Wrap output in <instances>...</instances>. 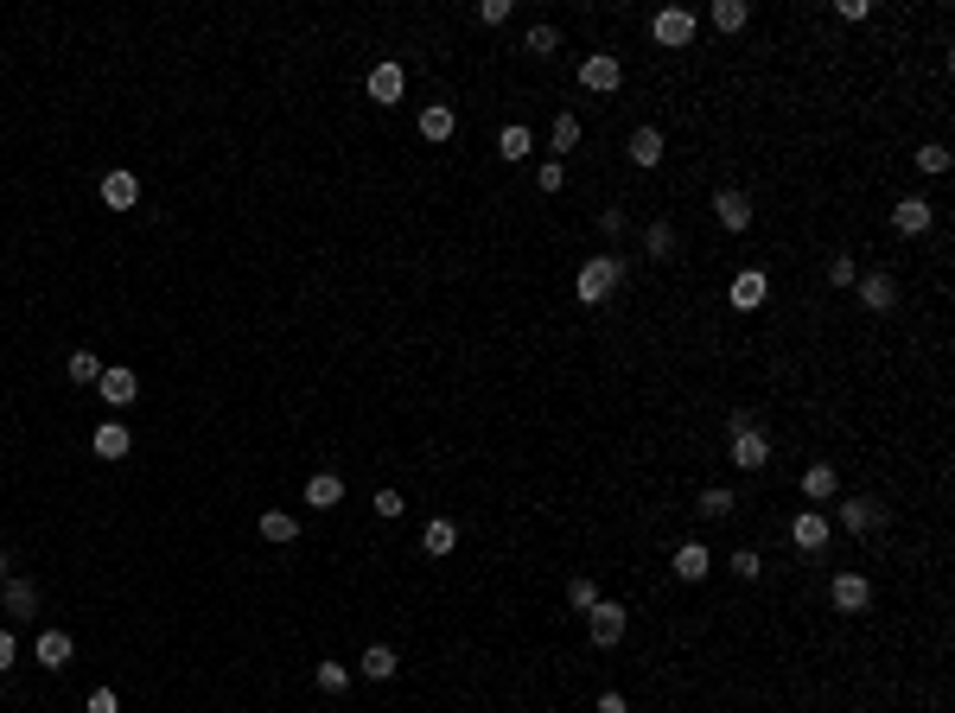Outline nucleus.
I'll return each instance as SVG.
<instances>
[{
  "mask_svg": "<svg viewBox=\"0 0 955 713\" xmlns=\"http://www.w3.org/2000/svg\"><path fill=\"white\" fill-rule=\"evenodd\" d=\"M580 83H586V90H599V96H612L624 83V64L612 58V51H593V58H580Z\"/></svg>",
  "mask_w": 955,
  "mask_h": 713,
  "instance_id": "nucleus-4",
  "label": "nucleus"
},
{
  "mask_svg": "<svg viewBox=\"0 0 955 713\" xmlns=\"http://www.w3.org/2000/svg\"><path fill=\"white\" fill-rule=\"evenodd\" d=\"M752 13H745V0H714V32H739Z\"/></svg>",
  "mask_w": 955,
  "mask_h": 713,
  "instance_id": "nucleus-28",
  "label": "nucleus"
},
{
  "mask_svg": "<svg viewBox=\"0 0 955 713\" xmlns=\"http://www.w3.org/2000/svg\"><path fill=\"white\" fill-rule=\"evenodd\" d=\"M554 45H561V32H554V26H535V32H529V51H535V58H548Z\"/></svg>",
  "mask_w": 955,
  "mask_h": 713,
  "instance_id": "nucleus-38",
  "label": "nucleus"
},
{
  "mask_svg": "<svg viewBox=\"0 0 955 713\" xmlns=\"http://www.w3.org/2000/svg\"><path fill=\"white\" fill-rule=\"evenodd\" d=\"M624 153H631V166H644V172H650V166H663V128H637Z\"/></svg>",
  "mask_w": 955,
  "mask_h": 713,
  "instance_id": "nucleus-14",
  "label": "nucleus"
},
{
  "mask_svg": "<svg viewBox=\"0 0 955 713\" xmlns=\"http://www.w3.org/2000/svg\"><path fill=\"white\" fill-rule=\"evenodd\" d=\"M733 573H739V580H758V573H764V554H758V548H739V554H733Z\"/></svg>",
  "mask_w": 955,
  "mask_h": 713,
  "instance_id": "nucleus-34",
  "label": "nucleus"
},
{
  "mask_svg": "<svg viewBox=\"0 0 955 713\" xmlns=\"http://www.w3.org/2000/svg\"><path fill=\"white\" fill-rule=\"evenodd\" d=\"M453 128H459V115L446 109V102H427V109H421V134H427V141H453Z\"/></svg>",
  "mask_w": 955,
  "mask_h": 713,
  "instance_id": "nucleus-19",
  "label": "nucleus"
},
{
  "mask_svg": "<svg viewBox=\"0 0 955 713\" xmlns=\"http://www.w3.org/2000/svg\"><path fill=\"white\" fill-rule=\"evenodd\" d=\"M841 529H847V535H866V529H879V503H866V497L841 503Z\"/></svg>",
  "mask_w": 955,
  "mask_h": 713,
  "instance_id": "nucleus-22",
  "label": "nucleus"
},
{
  "mask_svg": "<svg viewBox=\"0 0 955 713\" xmlns=\"http://www.w3.org/2000/svg\"><path fill=\"white\" fill-rule=\"evenodd\" d=\"M733 465H739V472H764V465H771V440H764L758 427L733 433Z\"/></svg>",
  "mask_w": 955,
  "mask_h": 713,
  "instance_id": "nucleus-8",
  "label": "nucleus"
},
{
  "mask_svg": "<svg viewBox=\"0 0 955 713\" xmlns=\"http://www.w3.org/2000/svg\"><path fill=\"white\" fill-rule=\"evenodd\" d=\"M39 663L45 669H71V637H64V631H39Z\"/></svg>",
  "mask_w": 955,
  "mask_h": 713,
  "instance_id": "nucleus-25",
  "label": "nucleus"
},
{
  "mask_svg": "<svg viewBox=\"0 0 955 713\" xmlns=\"http://www.w3.org/2000/svg\"><path fill=\"white\" fill-rule=\"evenodd\" d=\"M599 713H631V707H624V694H599Z\"/></svg>",
  "mask_w": 955,
  "mask_h": 713,
  "instance_id": "nucleus-44",
  "label": "nucleus"
},
{
  "mask_svg": "<svg viewBox=\"0 0 955 713\" xmlns=\"http://www.w3.org/2000/svg\"><path fill=\"white\" fill-rule=\"evenodd\" d=\"M357 669H363V675H370V682H389V675H395V669H402V656H395V650H389V643H370V650H363V656H357Z\"/></svg>",
  "mask_w": 955,
  "mask_h": 713,
  "instance_id": "nucleus-18",
  "label": "nucleus"
},
{
  "mask_svg": "<svg viewBox=\"0 0 955 713\" xmlns=\"http://www.w3.org/2000/svg\"><path fill=\"white\" fill-rule=\"evenodd\" d=\"M561 179H567V166H561V160H548L542 172H535V185H542V191H561Z\"/></svg>",
  "mask_w": 955,
  "mask_h": 713,
  "instance_id": "nucleus-40",
  "label": "nucleus"
},
{
  "mask_svg": "<svg viewBox=\"0 0 955 713\" xmlns=\"http://www.w3.org/2000/svg\"><path fill=\"white\" fill-rule=\"evenodd\" d=\"M828 281H835V287H854V281H860L854 255H835V262H828Z\"/></svg>",
  "mask_w": 955,
  "mask_h": 713,
  "instance_id": "nucleus-35",
  "label": "nucleus"
},
{
  "mask_svg": "<svg viewBox=\"0 0 955 713\" xmlns=\"http://www.w3.org/2000/svg\"><path fill=\"white\" fill-rule=\"evenodd\" d=\"M580 147V115H554V153Z\"/></svg>",
  "mask_w": 955,
  "mask_h": 713,
  "instance_id": "nucleus-29",
  "label": "nucleus"
},
{
  "mask_svg": "<svg viewBox=\"0 0 955 713\" xmlns=\"http://www.w3.org/2000/svg\"><path fill=\"white\" fill-rule=\"evenodd\" d=\"M7 612L13 618H32V612H39V593H32L26 580H7Z\"/></svg>",
  "mask_w": 955,
  "mask_h": 713,
  "instance_id": "nucleus-27",
  "label": "nucleus"
},
{
  "mask_svg": "<svg viewBox=\"0 0 955 713\" xmlns=\"http://www.w3.org/2000/svg\"><path fill=\"white\" fill-rule=\"evenodd\" d=\"M567 605H573V612H593V605H599V586H593V580H573V586H567Z\"/></svg>",
  "mask_w": 955,
  "mask_h": 713,
  "instance_id": "nucleus-32",
  "label": "nucleus"
},
{
  "mask_svg": "<svg viewBox=\"0 0 955 713\" xmlns=\"http://www.w3.org/2000/svg\"><path fill=\"white\" fill-rule=\"evenodd\" d=\"M96 389H102V402H115V408H128L134 395H141V376L128 370V363H109V370L96 376Z\"/></svg>",
  "mask_w": 955,
  "mask_h": 713,
  "instance_id": "nucleus-7",
  "label": "nucleus"
},
{
  "mask_svg": "<svg viewBox=\"0 0 955 713\" xmlns=\"http://www.w3.org/2000/svg\"><path fill=\"white\" fill-rule=\"evenodd\" d=\"M828 599H835V612H866V605H873V580H866V573H835Z\"/></svg>",
  "mask_w": 955,
  "mask_h": 713,
  "instance_id": "nucleus-5",
  "label": "nucleus"
},
{
  "mask_svg": "<svg viewBox=\"0 0 955 713\" xmlns=\"http://www.w3.org/2000/svg\"><path fill=\"white\" fill-rule=\"evenodd\" d=\"M644 242H650V255H669V249H675V230H669V223H656Z\"/></svg>",
  "mask_w": 955,
  "mask_h": 713,
  "instance_id": "nucleus-41",
  "label": "nucleus"
},
{
  "mask_svg": "<svg viewBox=\"0 0 955 713\" xmlns=\"http://www.w3.org/2000/svg\"><path fill=\"white\" fill-rule=\"evenodd\" d=\"M854 287H860V306H866V312H892V306H898V281H892V274H879V268L860 274Z\"/></svg>",
  "mask_w": 955,
  "mask_h": 713,
  "instance_id": "nucleus-9",
  "label": "nucleus"
},
{
  "mask_svg": "<svg viewBox=\"0 0 955 713\" xmlns=\"http://www.w3.org/2000/svg\"><path fill=\"white\" fill-rule=\"evenodd\" d=\"M835 13H841V20H866V13H873V0H841Z\"/></svg>",
  "mask_w": 955,
  "mask_h": 713,
  "instance_id": "nucleus-43",
  "label": "nucleus"
},
{
  "mask_svg": "<svg viewBox=\"0 0 955 713\" xmlns=\"http://www.w3.org/2000/svg\"><path fill=\"white\" fill-rule=\"evenodd\" d=\"M714 211H720L726 230H745V223H752V204H745V191H720V198H714Z\"/></svg>",
  "mask_w": 955,
  "mask_h": 713,
  "instance_id": "nucleus-24",
  "label": "nucleus"
},
{
  "mask_svg": "<svg viewBox=\"0 0 955 713\" xmlns=\"http://www.w3.org/2000/svg\"><path fill=\"white\" fill-rule=\"evenodd\" d=\"M83 713H121V701L109 688H90V701H83Z\"/></svg>",
  "mask_w": 955,
  "mask_h": 713,
  "instance_id": "nucleus-39",
  "label": "nucleus"
},
{
  "mask_svg": "<svg viewBox=\"0 0 955 713\" xmlns=\"http://www.w3.org/2000/svg\"><path fill=\"white\" fill-rule=\"evenodd\" d=\"M828 535H835V523H828L822 510H803V516L790 523V542L803 548V554H822V548H828Z\"/></svg>",
  "mask_w": 955,
  "mask_h": 713,
  "instance_id": "nucleus-6",
  "label": "nucleus"
},
{
  "mask_svg": "<svg viewBox=\"0 0 955 713\" xmlns=\"http://www.w3.org/2000/svg\"><path fill=\"white\" fill-rule=\"evenodd\" d=\"M675 573H682V580H707V573H714V554H707L701 542H682L675 548V561H669Z\"/></svg>",
  "mask_w": 955,
  "mask_h": 713,
  "instance_id": "nucleus-15",
  "label": "nucleus"
},
{
  "mask_svg": "<svg viewBox=\"0 0 955 713\" xmlns=\"http://www.w3.org/2000/svg\"><path fill=\"white\" fill-rule=\"evenodd\" d=\"M618 281H624V268L612 262V255H593V262L580 268V281H573V293H580V306H605Z\"/></svg>",
  "mask_w": 955,
  "mask_h": 713,
  "instance_id": "nucleus-1",
  "label": "nucleus"
},
{
  "mask_svg": "<svg viewBox=\"0 0 955 713\" xmlns=\"http://www.w3.org/2000/svg\"><path fill=\"white\" fill-rule=\"evenodd\" d=\"M764 300H771V281H764V268L733 274V306H739V312H758Z\"/></svg>",
  "mask_w": 955,
  "mask_h": 713,
  "instance_id": "nucleus-12",
  "label": "nucleus"
},
{
  "mask_svg": "<svg viewBox=\"0 0 955 713\" xmlns=\"http://www.w3.org/2000/svg\"><path fill=\"white\" fill-rule=\"evenodd\" d=\"M402 510H408V503H402V491H376V516H382V523H395Z\"/></svg>",
  "mask_w": 955,
  "mask_h": 713,
  "instance_id": "nucleus-37",
  "label": "nucleus"
},
{
  "mask_svg": "<svg viewBox=\"0 0 955 713\" xmlns=\"http://www.w3.org/2000/svg\"><path fill=\"white\" fill-rule=\"evenodd\" d=\"M701 516H733V491H701Z\"/></svg>",
  "mask_w": 955,
  "mask_h": 713,
  "instance_id": "nucleus-36",
  "label": "nucleus"
},
{
  "mask_svg": "<svg viewBox=\"0 0 955 713\" xmlns=\"http://www.w3.org/2000/svg\"><path fill=\"white\" fill-rule=\"evenodd\" d=\"M306 503H312V510H332V503H344V478H338V472H312V478H306Z\"/></svg>",
  "mask_w": 955,
  "mask_h": 713,
  "instance_id": "nucleus-17",
  "label": "nucleus"
},
{
  "mask_svg": "<svg viewBox=\"0 0 955 713\" xmlns=\"http://www.w3.org/2000/svg\"><path fill=\"white\" fill-rule=\"evenodd\" d=\"M478 20H484V26H503V20H510V0H484Z\"/></svg>",
  "mask_w": 955,
  "mask_h": 713,
  "instance_id": "nucleus-42",
  "label": "nucleus"
},
{
  "mask_svg": "<svg viewBox=\"0 0 955 713\" xmlns=\"http://www.w3.org/2000/svg\"><path fill=\"white\" fill-rule=\"evenodd\" d=\"M370 96L376 102H402L408 96V71H402V64H376V71H370Z\"/></svg>",
  "mask_w": 955,
  "mask_h": 713,
  "instance_id": "nucleus-13",
  "label": "nucleus"
},
{
  "mask_svg": "<svg viewBox=\"0 0 955 713\" xmlns=\"http://www.w3.org/2000/svg\"><path fill=\"white\" fill-rule=\"evenodd\" d=\"M90 446H96V459H128L134 440H128V427H121V421H102V427L90 433Z\"/></svg>",
  "mask_w": 955,
  "mask_h": 713,
  "instance_id": "nucleus-16",
  "label": "nucleus"
},
{
  "mask_svg": "<svg viewBox=\"0 0 955 713\" xmlns=\"http://www.w3.org/2000/svg\"><path fill=\"white\" fill-rule=\"evenodd\" d=\"M586 631H593V643H599V650H612V643H618L624 631H631V612H624L618 599H599L593 612H586Z\"/></svg>",
  "mask_w": 955,
  "mask_h": 713,
  "instance_id": "nucleus-2",
  "label": "nucleus"
},
{
  "mask_svg": "<svg viewBox=\"0 0 955 713\" xmlns=\"http://www.w3.org/2000/svg\"><path fill=\"white\" fill-rule=\"evenodd\" d=\"M421 548L433 554V561H440V554H453V548H459V523H446V516H440V523H427V529H421Z\"/></svg>",
  "mask_w": 955,
  "mask_h": 713,
  "instance_id": "nucleus-23",
  "label": "nucleus"
},
{
  "mask_svg": "<svg viewBox=\"0 0 955 713\" xmlns=\"http://www.w3.org/2000/svg\"><path fill=\"white\" fill-rule=\"evenodd\" d=\"M255 529H262V542H293V535H300V516H287V510H262V516H255Z\"/></svg>",
  "mask_w": 955,
  "mask_h": 713,
  "instance_id": "nucleus-20",
  "label": "nucleus"
},
{
  "mask_svg": "<svg viewBox=\"0 0 955 713\" xmlns=\"http://www.w3.org/2000/svg\"><path fill=\"white\" fill-rule=\"evenodd\" d=\"M7 669H13V637L0 631V675H7Z\"/></svg>",
  "mask_w": 955,
  "mask_h": 713,
  "instance_id": "nucleus-45",
  "label": "nucleus"
},
{
  "mask_svg": "<svg viewBox=\"0 0 955 713\" xmlns=\"http://www.w3.org/2000/svg\"><path fill=\"white\" fill-rule=\"evenodd\" d=\"M0 580H7V561H0Z\"/></svg>",
  "mask_w": 955,
  "mask_h": 713,
  "instance_id": "nucleus-46",
  "label": "nucleus"
},
{
  "mask_svg": "<svg viewBox=\"0 0 955 713\" xmlns=\"http://www.w3.org/2000/svg\"><path fill=\"white\" fill-rule=\"evenodd\" d=\"M319 688L325 694H344V688H351V669H344V663H319Z\"/></svg>",
  "mask_w": 955,
  "mask_h": 713,
  "instance_id": "nucleus-31",
  "label": "nucleus"
},
{
  "mask_svg": "<svg viewBox=\"0 0 955 713\" xmlns=\"http://www.w3.org/2000/svg\"><path fill=\"white\" fill-rule=\"evenodd\" d=\"M917 166H924V172H949V147H943V141L917 147Z\"/></svg>",
  "mask_w": 955,
  "mask_h": 713,
  "instance_id": "nucleus-33",
  "label": "nucleus"
},
{
  "mask_svg": "<svg viewBox=\"0 0 955 713\" xmlns=\"http://www.w3.org/2000/svg\"><path fill=\"white\" fill-rule=\"evenodd\" d=\"M102 204L109 211H134L141 204V179L134 172H102Z\"/></svg>",
  "mask_w": 955,
  "mask_h": 713,
  "instance_id": "nucleus-10",
  "label": "nucleus"
},
{
  "mask_svg": "<svg viewBox=\"0 0 955 713\" xmlns=\"http://www.w3.org/2000/svg\"><path fill=\"white\" fill-rule=\"evenodd\" d=\"M694 26H701V20H694L688 7H663V13H656V20H650V32H656V45H669V51H682V45H694Z\"/></svg>",
  "mask_w": 955,
  "mask_h": 713,
  "instance_id": "nucleus-3",
  "label": "nucleus"
},
{
  "mask_svg": "<svg viewBox=\"0 0 955 713\" xmlns=\"http://www.w3.org/2000/svg\"><path fill=\"white\" fill-rule=\"evenodd\" d=\"M930 217H936L930 198H898V204H892V230H898V236H924Z\"/></svg>",
  "mask_w": 955,
  "mask_h": 713,
  "instance_id": "nucleus-11",
  "label": "nucleus"
},
{
  "mask_svg": "<svg viewBox=\"0 0 955 713\" xmlns=\"http://www.w3.org/2000/svg\"><path fill=\"white\" fill-rule=\"evenodd\" d=\"M835 484H841V478H835V465H822V459H815L809 472H803V497H809V503H828V497H835Z\"/></svg>",
  "mask_w": 955,
  "mask_h": 713,
  "instance_id": "nucleus-21",
  "label": "nucleus"
},
{
  "mask_svg": "<svg viewBox=\"0 0 955 713\" xmlns=\"http://www.w3.org/2000/svg\"><path fill=\"white\" fill-rule=\"evenodd\" d=\"M64 370H71V382H96V376H102V357H96V351H71Z\"/></svg>",
  "mask_w": 955,
  "mask_h": 713,
  "instance_id": "nucleus-30",
  "label": "nucleus"
},
{
  "mask_svg": "<svg viewBox=\"0 0 955 713\" xmlns=\"http://www.w3.org/2000/svg\"><path fill=\"white\" fill-rule=\"evenodd\" d=\"M497 153H503V160H510V166H516V160H523V153H529V128H523V121H510V128L497 134Z\"/></svg>",
  "mask_w": 955,
  "mask_h": 713,
  "instance_id": "nucleus-26",
  "label": "nucleus"
}]
</instances>
